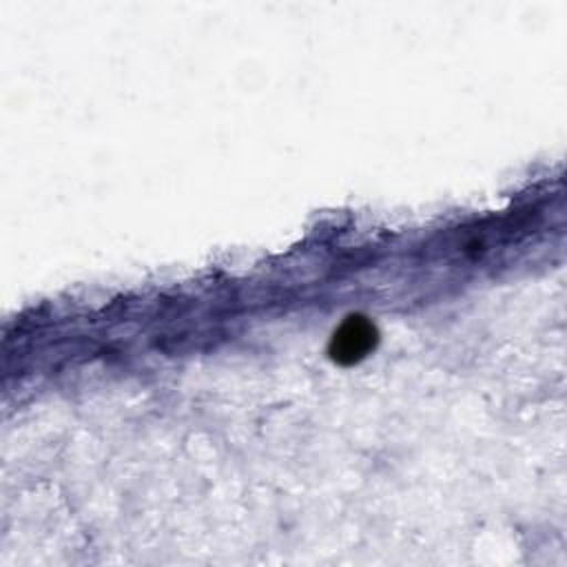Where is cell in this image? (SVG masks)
<instances>
[{
	"mask_svg": "<svg viewBox=\"0 0 567 567\" xmlns=\"http://www.w3.org/2000/svg\"><path fill=\"white\" fill-rule=\"evenodd\" d=\"M377 341L374 326L363 317H348L332 334L330 354L339 363H354L368 354Z\"/></svg>",
	"mask_w": 567,
	"mask_h": 567,
	"instance_id": "obj_1",
	"label": "cell"
}]
</instances>
